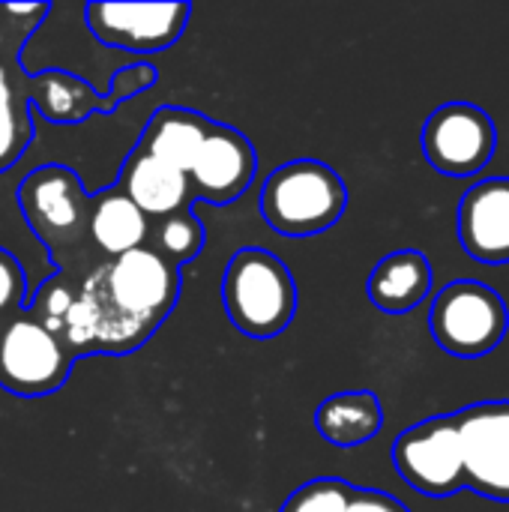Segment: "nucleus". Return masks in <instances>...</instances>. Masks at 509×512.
<instances>
[{
  "label": "nucleus",
  "mask_w": 509,
  "mask_h": 512,
  "mask_svg": "<svg viewBox=\"0 0 509 512\" xmlns=\"http://www.w3.org/2000/svg\"><path fill=\"white\" fill-rule=\"evenodd\" d=\"M75 294H78V288H75L63 273H57V276H51L48 282H42V288L33 291L27 312H30L45 330H51L54 336H60V327H63V321H66V312H69Z\"/></svg>",
  "instance_id": "22"
},
{
  "label": "nucleus",
  "mask_w": 509,
  "mask_h": 512,
  "mask_svg": "<svg viewBox=\"0 0 509 512\" xmlns=\"http://www.w3.org/2000/svg\"><path fill=\"white\" fill-rule=\"evenodd\" d=\"M156 66L153 63H135V66H126V69H117L108 90L102 93V111L99 114H111L123 99H132L135 93L147 90L156 84Z\"/></svg>",
  "instance_id": "24"
},
{
  "label": "nucleus",
  "mask_w": 509,
  "mask_h": 512,
  "mask_svg": "<svg viewBox=\"0 0 509 512\" xmlns=\"http://www.w3.org/2000/svg\"><path fill=\"white\" fill-rule=\"evenodd\" d=\"M18 207L48 255H60L87 237L90 192L66 165H39L18 183Z\"/></svg>",
  "instance_id": "4"
},
{
  "label": "nucleus",
  "mask_w": 509,
  "mask_h": 512,
  "mask_svg": "<svg viewBox=\"0 0 509 512\" xmlns=\"http://www.w3.org/2000/svg\"><path fill=\"white\" fill-rule=\"evenodd\" d=\"M465 486L509 504V402H480L456 414Z\"/></svg>",
  "instance_id": "10"
},
{
  "label": "nucleus",
  "mask_w": 509,
  "mask_h": 512,
  "mask_svg": "<svg viewBox=\"0 0 509 512\" xmlns=\"http://www.w3.org/2000/svg\"><path fill=\"white\" fill-rule=\"evenodd\" d=\"M498 147L492 117L471 102H447L423 126V153L447 177H471L489 165Z\"/></svg>",
  "instance_id": "9"
},
{
  "label": "nucleus",
  "mask_w": 509,
  "mask_h": 512,
  "mask_svg": "<svg viewBox=\"0 0 509 512\" xmlns=\"http://www.w3.org/2000/svg\"><path fill=\"white\" fill-rule=\"evenodd\" d=\"M255 174H258L255 144L240 129L228 123H213L192 168L186 171L189 198L225 207L255 183Z\"/></svg>",
  "instance_id": "11"
},
{
  "label": "nucleus",
  "mask_w": 509,
  "mask_h": 512,
  "mask_svg": "<svg viewBox=\"0 0 509 512\" xmlns=\"http://www.w3.org/2000/svg\"><path fill=\"white\" fill-rule=\"evenodd\" d=\"M348 512H411L399 498L378 492V489H354Z\"/></svg>",
  "instance_id": "25"
},
{
  "label": "nucleus",
  "mask_w": 509,
  "mask_h": 512,
  "mask_svg": "<svg viewBox=\"0 0 509 512\" xmlns=\"http://www.w3.org/2000/svg\"><path fill=\"white\" fill-rule=\"evenodd\" d=\"M204 243H207V231L189 207L177 210L165 219H156V225H150V237H147V246L177 267L198 258Z\"/></svg>",
  "instance_id": "19"
},
{
  "label": "nucleus",
  "mask_w": 509,
  "mask_h": 512,
  "mask_svg": "<svg viewBox=\"0 0 509 512\" xmlns=\"http://www.w3.org/2000/svg\"><path fill=\"white\" fill-rule=\"evenodd\" d=\"M21 96L45 120L60 123V126L84 123L90 114L102 111V93L90 87L81 75H72L63 69H48L33 78H24Z\"/></svg>",
  "instance_id": "17"
},
{
  "label": "nucleus",
  "mask_w": 509,
  "mask_h": 512,
  "mask_svg": "<svg viewBox=\"0 0 509 512\" xmlns=\"http://www.w3.org/2000/svg\"><path fill=\"white\" fill-rule=\"evenodd\" d=\"M228 321L249 339L267 342L288 330L297 315V282L288 264L258 246L237 249L222 276Z\"/></svg>",
  "instance_id": "2"
},
{
  "label": "nucleus",
  "mask_w": 509,
  "mask_h": 512,
  "mask_svg": "<svg viewBox=\"0 0 509 512\" xmlns=\"http://www.w3.org/2000/svg\"><path fill=\"white\" fill-rule=\"evenodd\" d=\"M459 240L480 264H509V177L483 180L462 198Z\"/></svg>",
  "instance_id": "12"
},
{
  "label": "nucleus",
  "mask_w": 509,
  "mask_h": 512,
  "mask_svg": "<svg viewBox=\"0 0 509 512\" xmlns=\"http://www.w3.org/2000/svg\"><path fill=\"white\" fill-rule=\"evenodd\" d=\"M27 300V276L18 258L0 246V327L12 321L18 312H24Z\"/></svg>",
  "instance_id": "23"
},
{
  "label": "nucleus",
  "mask_w": 509,
  "mask_h": 512,
  "mask_svg": "<svg viewBox=\"0 0 509 512\" xmlns=\"http://www.w3.org/2000/svg\"><path fill=\"white\" fill-rule=\"evenodd\" d=\"M183 267L150 246L96 267L81 285L60 327V342L75 360L84 354L123 357L138 351L174 312Z\"/></svg>",
  "instance_id": "1"
},
{
  "label": "nucleus",
  "mask_w": 509,
  "mask_h": 512,
  "mask_svg": "<svg viewBox=\"0 0 509 512\" xmlns=\"http://www.w3.org/2000/svg\"><path fill=\"white\" fill-rule=\"evenodd\" d=\"M429 327L435 342L456 357H483L507 336L509 315L498 291L483 282H450L432 303Z\"/></svg>",
  "instance_id": "6"
},
{
  "label": "nucleus",
  "mask_w": 509,
  "mask_h": 512,
  "mask_svg": "<svg viewBox=\"0 0 509 512\" xmlns=\"http://www.w3.org/2000/svg\"><path fill=\"white\" fill-rule=\"evenodd\" d=\"M75 366L69 348L27 309L0 327V390L18 399L57 393Z\"/></svg>",
  "instance_id": "5"
},
{
  "label": "nucleus",
  "mask_w": 509,
  "mask_h": 512,
  "mask_svg": "<svg viewBox=\"0 0 509 512\" xmlns=\"http://www.w3.org/2000/svg\"><path fill=\"white\" fill-rule=\"evenodd\" d=\"M351 492L354 486L336 477L309 480L297 492H291V498L282 504L279 512H348Z\"/></svg>",
  "instance_id": "21"
},
{
  "label": "nucleus",
  "mask_w": 509,
  "mask_h": 512,
  "mask_svg": "<svg viewBox=\"0 0 509 512\" xmlns=\"http://www.w3.org/2000/svg\"><path fill=\"white\" fill-rule=\"evenodd\" d=\"M393 465L402 480L432 498L465 489V462L456 417H429L405 429L393 444Z\"/></svg>",
  "instance_id": "7"
},
{
  "label": "nucleus",
  "mask_w": 509,
  "mask_h": 512,
  "mask_svg": "<svg viewBox=\"0 0 509 512\" xmlns=\"http://www.w3.org/2000/svg\"><path fill=\"white\" fill-rule=\"evenodd\" d=\"M30 105L12 78L0 81V174L9 171L33 141V120Z\"/></svg>",
  "instance_id": "20"
},
{
  "label": "nucleus",
  "mask_w": 509,
  "mask_h": 512,
  "mask_svg": "<svg viewBox=\"0 0 509 512\" xmlns=\"http://www.w3.org/2000/svg\"><path fill=\"white\" fill-rule=\"evenodd\" d=\"M210 126H213V120L195 108L162 105L150 114L135 150L186 174L192 168Z\"/></svg>",
  "instance_id": "14"
},
{
  "label": "nucleus",
  "mask_w": 509,
  "mask_h": 512,
  "mask_svg": "<svg viewBox=\"0 0 509 512\" xmlns=\"http://www.w3.org/2000/svg\"><path fill=\"white\" fill-rule=\"evenodd\" d=\"M114 186L147 216V219H165L177 210H186L192 204L189 198V177L147 153L132 150L114 180Z\"/></svg>",
  "instance_id": "13"
},
{
  "label": "nucleus",
  "mask_w": 509,
  "mask_h": 512,
  "mask_svg": "<svg viewBox=\"0 0 509 512\" xmlns=\"http://www.w3.org/2000/svg\"><path fill=\"white\" fill-rule=\"evenodd\" d=\"M3 78H9V72H6V66L0 63V81H3Z\"/></svg>",
  "instance_id": "26"
},
{
  "label": "nucleus",
  "mask_w": 509,
  "mask_h": 512,
  "mask_svg": "<svg viewBox=\"0 0 509 512\" xmlns=\"http://www.w3.org/2000/svg\"><path fill=\"white\" fill-rule=\"evenodd\" d=\"M189 3H87V30L108 48L147 57L168 51L186 30Z\"/></svg>",
  "instance_id": "8"
},
{
  "label": "nucleus",
  "mask_w": 509,
  "mask_h": 512,
  "mask_svg": "<svg viewBox=\"0 0 509 512\" xmlns=\"http://www.w3.org/2000/svg\"><path fill=\"white\" fill-rule=\"evenodd\" d=\"M384 426L381 399L369 390H348L324 399L315 411L318 435L333 447H360Z\"/></svg>",
  "instance_id": "18"
},
{
  "label": "nucleus",
  "mask_w": 509,
  "mask_h": 512,
  "mask_svg": "<svg viewBox=\"0 0 509 512\" xmlns=\"http://www.w3.org/2000/svg\"><path fill=\"white\" fill-rule=\"evenodd\" d=\"M432 291V264L417 249H399L381 258L369 276L366 294L387 315L417 309Z\"/></svg>",
  "instance_id": "16"
},
{
  "label": "nucleus",
  "mask_w": 509,
  "mask_h": 512,
  "mask_svg": "<svg viewBox=\"0 0 509 512\" xmlns=\"http://www.w3.org/2000/svg\"><path fill=\"white\" fill-rule=\"evenodd\" d=\"M147 237H150V219L117 186L90 195L87 240L108 261L147 246Z\"/></svg>",
  "instance_id": "15"
},
{
  "label": "nucleus",
  "mask_w": 509,
  "mask_h": 512,
  "mask_svg": "<svg viewBox=\"0 0 509 512\" xmlns=\"http://www.w3.org/2000/svg\"><path fill=\"white\" fill-rule=\"evenodd\" d=\"M348 207L345 180L318 159L273 168L258 195L261 219L282 237H312L333 228Z\"/></svg>",
  "instance_id": "3"
}]
</instances>
